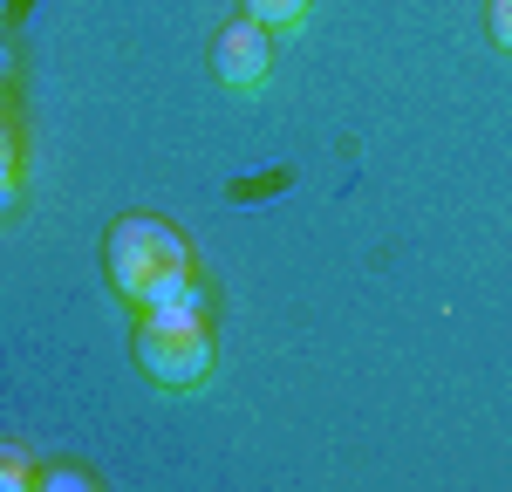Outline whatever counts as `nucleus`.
Instances as JSON below:
<instances>
[{"instance_id":"nucleus-6","label":"nucleus","mask_w":512,"mask_h":492,"mask_svg":"<svg viewBox=\"0 0 512 492\" xmlns=\"http://www.w3.org/2000/svg\"><path fill=\"white\" fill-rule=\"evenodd\" d=\"M21 199V151H0V212H14Z\"/></svg>"},{"instance_id":"nucleus-4","label":"nucleus","mask_w":512,"mask_h":492,"mask_svg":"<svg viewBox=\"0 0 512 492\" xmlns=\"http://www.w3.org/2000/svg\"><path fill=\"white\" fill-rule=\"evenodd\" d=\"M308 14H315V0H246V21H260L267 35H294V28H308Z\"/></svg>"},{"instance_id":"nucleus-7","label":"nucleus","mask_w":512,"mask_h":492,"mask_svg":"<svg viewBox=\"0 0 512 492\" xmlns=\"http://www.w3.org/2000/svg\"><path fill=\"white\" fill-rule=\"evenodd\" d=\"M492 41L512 55V0H492Z\"/></svg>"},{"instance_id":"nucleus-3","label":"nucleus","mask_w":512,"mask_h":492,"mask_svg":"<svg viewBox=\"0 0 512 492\" xmlns=\"http://www.w3.org/2000/svg\"><path fill=\"white\" fill-rule=\"evenodd\" d=\"M212 69H219V82H226L233 96H260L267 76H274V35H267L260 21H233V28L219 35V48H212Z\"/></svg>"},{"instance_id":"nucleus-5","label":"nucleus","mask_w":512,"mask_h":492,"mask_svg":"<svg viewBox=\"0 0 512 492\" xmlns=\"http://www.w3.org/2000/svg\"><path fill=\"white\" fill-rule=\"evenodd\" d=\"M28 486H41L35 465H28L21 451H0V492H28Z\"/></svg>"},{"instance_id":"nucleus-9","label":"nucleus","mask_w":512,"mask_h":492,"mask_svg":"<svg viewBox=\"0 0 512 492\" xmlns=\"http://www.w3.org/2000/svg\"><path fill=\"white\" fill-rule=\"evenodd\" d=\"M7 69H14V62H7V48H0V82H7Z\"/></svg>"},{"instance_id":"nucleus-1","label":"nucleus","mask_w":512,"mask_h":492,"mask_svg":"<svg viewBox=\"0 0 512 492\" xmlns=\"http://www.w3.org/2000/svg\"><path fill=\"white\" fill-rule=\"evenodd\" d=\"M212 363H219V342L205 322V287L192 274L178 294H164L137 315V369L158 390H198L212 376Z\"/></svg>"},{"instance_id":"nucleus-2","label":"nucleus","mask_w":512,"mask_h":492,"mask_svg":"<svg viewBox=\"0 0 512 492\" xmlns=\"http://www.w3.org/2000/svg\"><path fill=\"white\" fill-rule=\"evenodd\" d=\"M103 267H110V281H117L123 301H137V308H151L164 294H178V287L192 281V246L178 226H164L151 212H130L110 226V246H103Z\"/></svg>"},{"instance_id":"nucleus-8","label":"nucleus","mask_w":512,"mask_h":492,"mask_svg":"<svg viewBox=\"0 0 512 492\" xmlns=\"http://www.w3.org/2000/svg\"><path fill=\"white\" fill-rule=\"evenodd\" d=\"M0 151H14V130H7V123H0Z\"/></svg>"}]
</instances>
